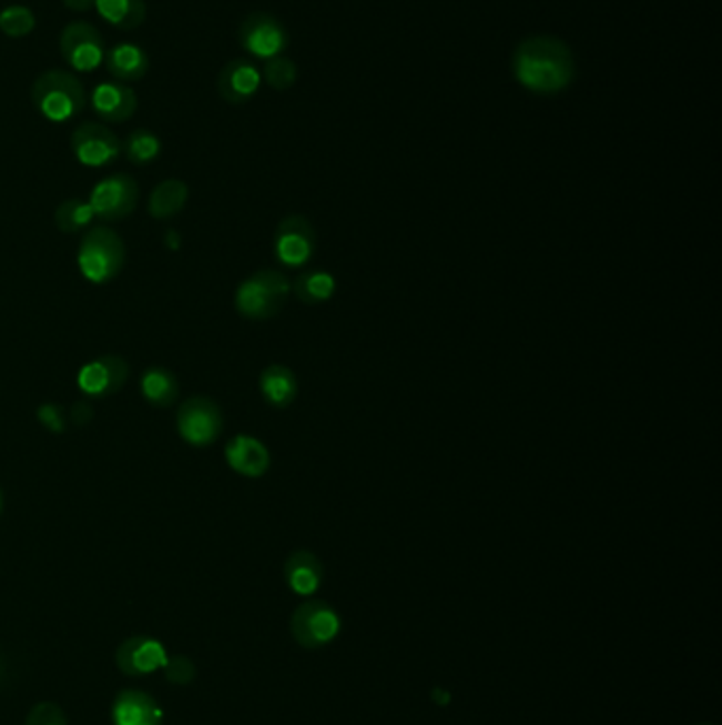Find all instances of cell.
Segmentation results:
<instances>
[{"mask_svg":"<svg viewBox=\"0 0 722 725\" xmlns=\"http://www.w3.org/2000/svg\"><path fill=\"white\" fill-rule=\"evenodd\" d=\"M64 7L77 13H85L90 9H95V0H62Z\"/></svg>","mask_w":722,"mask_h":725,"instance_id":"d6a6232c","label":"cell"},{"mask_svg":"<svg viewBox=\"0 0 722 725\" xmlns=\"http://www.w3.org/2000/svg\"><path fill=\"white\" fill-rule=\"evenodd\" d=\"M261 88V72L248 60H232L218 74V94L230 104L248 102Z\"/></svg>","mask_w":722,"mask_h":725,"instance_id":"e0dca14e","label":"cell"},{"mask_svg":"<svg viewBox=\"0 0 722 725\" xmlns=\"http://www.w3.org/2000/svg\"><path fill=\"white\" fill-rule=\"evenodd\" d=\"M140 395L157 410L174 405L181 397V386L176 375L162 365H151L140 375Z\"/></svg>","mask_w":722,"mask_h":725,"instance_id":"ffe728a7","label":"cell"},{"mask_svg":"<svg viewBox=\"0 0 722 725\" xmlns=\"http://www.w3.org/2000/svg\"><path fill=\"white\" fill-rule=\"evenodd\" d=\"M282 573L286 585L299 596H312L325 580L323 562L309 550H295L288 554Z\"/></svg>","mask_w":722,"mask_h":725,"instance_id":"ac0fdd59","label":"cell"},{"mask_svg":"<svg viewBox=\"0 0 722 725\" xmlns=\"http://www.w3.org/2000/svg\"><path fill=\"white\" fill-rule=\"evenodd\" d=\"M339 615L325 601H307L291 617L293 638L307 650L325 647L339 634Z\"/></svg>","mask_w":722,"mask_h":725,"instance_id":"ba28073f","label":"cell"},{"mask_svg":"<svg viewBox=\"0 0 722 725\" xmlns=\"http://www.w3.org/2000/svg\"><path fill=\"white\" fill-rule=\"evenodd\" d=\"M34 109L51 123H67L77 118L88 102L83 83L69 71H47L32 85Z\"/></svg>","mask_w":722,"mask_h":725,"instance_id":"277c9868","label":"cell"},{"mask_svg":"<svg viewBox=\"0 0 722 725\" xmlns=\"http://www.w3.org/2000/svg\"><path fill=\"white\" fill-rule=\"evenodd\" d=\"M189 200V185L181 179H167L151 191L149 214L157 221H167L181 214Z\"/></svg>","mask_w":722,"mask_h":725,"instance_id":"603a6c76","label":"cell"},{"mask_svg":"<svg viewBox=\"0 0 722 725\" xmlns=\"http://www.w3.org/2000/svg\"><path fill=\"white\" fill-rule=\"evenodd\" d=\"M92 109L106 123H125L139 111V95L121 81L100 83L92 92Z\"/></svg>","mask_w":722,"mask_h":725,"instance_id":"9a60e30c","label":"cell"},{"mask_svg":"<svg viewBox=\"0 0 722 725\" xmlns=\"http://www.w3.org/2000/svg\"><path fill=\"white\" fill-rule=\"evenodd\" d=\"M93 419V407L88 403V401H77L72 407H70L69 421L74 424V426H85L88 422Z\"/></svg>","mask_w":722,"mask_h":725,"instance_id":"1f68e13d","label":"cell"},{"mask_svg":"<svg viewBox=\"0 0 722 725\" xmlns=\"http://www.w3.org/2000/svg\"><path fill=\"white\" fill-rule=\"evenodd\" d=\"M139 200V183L130 174H111L93 185L88 202L95 219L104 223H115L136 211Z\"/></svg>","mask_w":722,"mask_h":725,"instance_id":"8992f818","label":"cell"},{"mask_svg":"<svg viewBox=\"0 0 722 725\" xmlns=\"http://www.w3.org/2000/svg\"><path fill=\"white\" fill-rule=\"evenodd\" d=\"M34 28H37V16L23 4H11L0 11V30L11 39H23Z\"/></svg>","mask_w":722,"mask_h":725,"instance_id":"4316f807","label":"cell"},{"mask_svg":"<svg viewBox=\"0 0 722 725\" xmlns=\"http://www.w3.org/2000/svg\"><path fill=\"white\" fill-rule=\"evenodd\" d=\"M125 242L115 230L98 225L90 228L79 244L77 265L81 276L92 284L115 281L125 265Z\"/></svg>","mask_w":722,"mask_h":725,"instance_id":"3957f363","label":"cell"},{"mask_svg":"<svg viewBox=\"0 0 722 725\" xmlns=\"http://www.w3.org/2000/svg\"><path fill=\"white\" fill-rule=\"evenodd\" d=\"M240 43L261 60H272L286 48L288 37L284 26L270 13H253L240 26Z\"/></svg>","mask_w":722,"mask_h":725,"instance_id":"4fadbf2b","label":"cell"},{"mask_svg":"<svg viewBox=\"0 0 722 725\" xmlns=\"http://www.w3.org/2000/svg\"><path fill=\"white\" fill-rule=\"evenodd\" d=\"M263 77L267 81L270 88L278 90V92H284V90H291L297 81V67L293 60L288 58H282V56H276L272 60H267L265 69H263Z\"/></svg>","mask_w":722,"mask_h":725,"instance_id":"83f0119b","label":"cell"},{"mask_svg":"<svg viewBox=\"0 0 722 725\" xmlns=\"http://www.w3.org/2000/svg\"><path fill=\"white\" fill-rule=\"evenodd\" d=\"M163 673H165V678L174 685H189L197 675L195 664L186 655H170L163 666Z\"/></svg>","mask_w":722,"mask_h":725,"instance_id":"f546056e","label":"cell"},{"mask_svg":"<svg viewBox=\"0 0 722 725\" xmlns=\"http://www.w3.org/2000/svg\"><path fill=\"white\" fill-rule=\"evenodd\" d=\"M70 149L79 164L102 168V165L113 164L121 155V141L104 123L88 121L72 132Z\"/></svg>","mask_w":722,"mask_h":725,"instance_id":"30bf717a","label":"cell"},{"mask_svg":"<svg viewBox=\"0 0 722 725\" xmlns=\"http://www.w3.org/2000/svg\"><path fill=\"white\" fill-rule=\"evenodd\" d=\"M53 221H55V228L62 234H81V232H88L92 228L95 214H93L88 200L70 198L55 209Z\"/></svg>","mask_w":722,"mask_h":725,"instance_id":"d4e9b609","label":"cell"},{"mask_svg":"<svg viewBox=\"0 0 722 725\" xmlns=\"http://www.w3.org/2000/svg\"><path fill=\"white\" fill-rule=\"evenodd\" d=\"M37 419L45 426L47 431L58 433V435L64 433V429L69 424L67 412L60 405H55V403H43V405H39Z\"/></svg>","mask_w":722,"mask_h":725,"instance_id":"4dcf8cb0","label":"cell"},{"mask_svg":"<svg viewBox=\"0 0 722 725\" xmlns=\"http://www.w3.org/2000/svg\"><path fill=\"white\" fill-rule=\"evenodd\" d=\"M60 53L74 71L93 72L104 62V39L88 22H70L60 34Z\"/></svg>","mask_w":722,"mask_h":725,"instance_id":"9c48e42d","label":"cell"},{"mask_svg":"<svg viewBox=\"0 0 722 725\" xmlns=\"http://www.w3.org/2000/svg\"><path fill=\"white\" fill-rule=\"evenodd\" d=\"M337 281L328 270H307L291 282V293L305 305H323L333 300Z\"/></svg>","mask_w":722,"mask_h":725,"instance_id":"7402d4cb","label":"cell"},{"mask_svg":"<svg viewBox=\"0 0 722 725\" xmlns=\"http://www.w3.org/2000/svg\"><path fill=\"white\" fill-rule=\"evenodd\" d=\"M2 512H4V492L0 489V517H2Z\"/></svg>","mask_w":722,"mask_h":725,"instance_id":"836d02e7","label":"cell"},{"mask_svg":"<svg viewBox=\"0 0 722 725\" xmlns=\"http://www.w3.org/2000/svg\"><path fill=\"white\" fill-rule=\"evenodd\" d=\"M225 463L237 475L258 480L272 467V454L261 440L242 433L232 437L225 445Z\"/></svg>","mask_w":722,"mask_h":725,"instance_id":"5bb4252c","label":"cell"},{"mask_svg":"<svg viewBox=\"0 0 722 725\" xmlns=\"http://www.w3.org/2000/svg\"><path fill=\"white\" fill-rule=\"evenodd\" d=\"M225 426L223 410L206 395L185 399L176 412V431L191 447L216 444Z\"/></svg>","mask_w":722,"mask_h":725,"instance_id":"5b68a950","label":"cell"},{"mask_svg":"<svg viewBox=\"0 0 722 725\" xmlns=\"http://www.w3.org/2000/svg\"><path fill=\"white\" fill-rule=\"evenodd\" d=\"M26 725H69L67 713L55 702H39L30 708Z\"/></svg>","mask_w":722,"mask_h":725,"instance_id":"f1b7e54d","label":"cell"},{"mask_svg":"<svg viewBox=\"0 0 722 725\" xmlns=\"http://www.w3.org/2000/svg\"><path fill=\"white\" fill-rule=\"evenodd\" d=\"M121 153L132 164H151L162 155V141L157 134L149 130H134L125 141L121 142Z\"/></svg>","mask_w":722,"mask_h":725,"instance_id":"484cf974","label":"cell"},{"mask_svg":"<svg viewBox=\"0 0 722 725\" xmlns=\"http://www.w3.org/2000/svg\"><path fill=\"white\" fill-rule=\"evenodd\" d=\"M258 391L272 410H286L299 395V380L291 367L272 363L258 375Z\"/></svg>","mask_w":722,"mask_h":725,"instance_id":"d6986e66","label":"cell"},{"mask_svg":"<svg viewBox=\"0 0 722 725\" xmlns=\"http://www.w3.org/2000/svg\"><path fill=\"white\" fill-rule=\"evenodd\" d=\"M291 298V281L279 270H258L237 284L233 295L235 312L246 321H272Z\"/></svg>","mask_w":722,"mask_h":725,"instance_id":"7a4b0ae2","label":"cell"},{"mask_svg":"<svg viewBox=\"0 0 722 725\" xmlns=\"http://www.w3.org/2000/svg\"><path fill=\"white\" fill-rule=\"evenodd\" d=\"M316 230L303 214L284 217L274 234V258L284 268L299 270L316 255Z\"/></svg>","mask_w":722,"mask_h":725,"instance_id":"52a82bcc","label":"cell"},{"mask_svg":"<svg viewBox=\"0 0 722 725\" xmlns=\"http://www.w3.org/2000/svg\"><path fill=\"white\" fill-rule=\"evenodd\" d=\"M95 11L119 30H134L146 20L144 0H95Z\"/></svg>","mask_w":722,"mask_h":725,"instance_id":"cb8c5ba5","label":"cell"},{"mask_svg":"<svg viewBox=\"0 0 722 725\" xmlns=\"http://www.w3.org/2000/svg\"><path fill=\"white\" fill-rule=\"evenodd\" d=\"M104 67L121 83L140 81L149 71V56L134 43H119L104 53Z\"/></svg>","mask_w":722,"mask_h":725,"instance_id":"44dd1931","label":"cell"},{"mask_svg":"<svg viewBox=\"0 0 722 725\" xmlns=\"http://www.w3.org/2000/svg\"><path fill=\"white\" fill-rule=\"evenodd\" d=\"M512 72L535 94H559L574 79V58L570 48L556 37H530L515 49Z\"/></svg>","mask_w":722,"mask_h":725,"instance_id":"6da1fadb","label":"cell"},{"mask_svg":"<svg viewBox=\"0 0 722 725\" xmlns=\"http://www.w3.org/2000/svg\"><path fill=\"white\" fill-rule=\"evenodd\" d=\"M130 380V365L123 356L104 354L85 363L77 374V386L85 397L106 399L116 395Z\"/></svg>","mask_w":722,"mask_h":725,"instance_id":"8fae6325","label":"cell"},{"mask_svg":"<svg viewBox=\"0 0 722 725\" xmlns=\"http://www.w3.org/2000/svg\"><path fill=\"white\" fill-rule=\"evenodd\" d=\"M167 657V650L163 647L160 638L139 634L125 638L116 647L115 664L125 677H149L157 671H163Z\"/></svg>","mask_w":722,"mask_h":725,"instance_id":"7c38bea8","label":"cell"},{"mask_svg":"<svg viewBox=\"0 0 722 725\" xmlns=\"http://www.w3.org/2000/svg\"><path fill=\"white\" fill-rule=\"evenodd\" d=\"M113 725H163V708L160 702L146 692L123 689L111 706Z\"/></svg>","mask_w":722,"mask_h":725,"instance_id":"2e32d148","label":"cell"}]
</instances>
